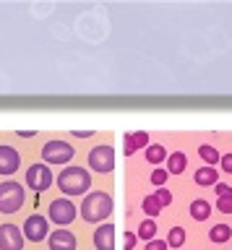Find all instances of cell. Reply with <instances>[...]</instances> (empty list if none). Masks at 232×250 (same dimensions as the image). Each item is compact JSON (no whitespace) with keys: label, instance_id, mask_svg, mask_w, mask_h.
<instances>
[{"label":"cell","instance_id":"2","mask_svg":"<svg viewBox=\"0 0 232 250\" xmlns=\"http://www.w3.org/2000/svg\"><path fill=\"white\" fill-rule=\"evenodd\" d=\"M58 188L65 195H89L91 193V175H89V169L79 167V164L63 167V172L58 175Z\"/></svg>","mask_w":232,"mask_h":250},{"label":"cell","instance_id":"19","mask_svg":"<svg viewBox=\"0 0 232 250\" xmlns=\"http://www.w3.org/2000/svg\"><path fill=\"white\" fill-rule=\"evenodd\" d=\"M136 237H138V240H144V242H151V240H157V224H154V219H144V222L138 224V232H136Z\"/></svg>","mask_w":232,"mask_h":250},{"label":"cell","instance_id":"12","mask_svg":"<svg viewBox=\"0 0 232 250\" xmlns=\"http://www.w3.org/2000/svg\"><path fill=\"white\" fill-rule=\"evenodd\" d=\"M94 248L97 250H115V227L110 222L97 224V229H94Z\"/></svg>","mask_w":232,"mask_h":250},{"label":"cell","instance_id":"5","mask_svg":"<svg viewBox=\"0 0 232 250\" xmlns=\"http://www.w3.org/2000/svg\"><path fill=\"white\" fill-rule=\"evenodd\" d=\"M86 164H89V169L99 172V175H110V172L115 169V148H112L110 144L94 146V148L89 151Z\"/></svg>","mask_w":232,"mask_h":250},{"label":"cell","instance_id":"26","mask_svg":"<svg viewBox=\"0 0 232 250\" xmlns=\"http://www.w3.org/2000/svg\"><path fill=\"white\" fill-rule=\"evenodd\" d=\"M214 193L219 195V198H224V195H232V188H230L227 183H216V185H214Z\"/></svg>","mask_w":232,"mask_h":250},{"label":"cell","instance_id":"10","mask_svg":"<svg viewBox=\"0 0 232 250\" xmlns=\"http://www.w3.org/2000/svg\"><path fill=\"white\" fill-rule=\"evenodd\" d=\"M21 167V154L8 144H0V175L11 177L13 172H19Z\"/></svg>","mask_w":232,"mask_h":250},{"label":"cell","instance_id":"28","mask_svg":"<svg viewBox=\"0 0 232 250\" xmlns=\"http://www.w3.org/2000/svg\"><path fill=\"white\" fill-rule=\"evenodd\" d=\"M219 164H222V169L227 172V175H232V154H224V156H219Z\"/></svg>","mask_w":232,"mask_h":250},{"label":"cell","instance_id":"20","mask_svg":"<svg viewBox=\"0 0 232 250\" xmlns=\"http://www.w3.org/2000/svg\"><path fill=\"white\" fill-rule=\"evenodd\" d=\"M167 248H172V250H177V248H183L185 245V229L183 227H172V229L167 232Z\"/></svg>","mask_w":232,"mask_h":250},{"label":"cell","instance_id":"21","mask_svg":"<svg viewBox=\"0 0 232 250\" xmlns=\"http://www.w3.org/2000/svg\"><path fill=\"white\" fill-rule=\"evenodd\" d=\"M198 156L206 162V167H214V164H219V151H216L214 146H209V144L198 146Z\"/></svg>","mask_w":232,"mask_h":250},{"label":"cell","instance_id":"17","mask_svg":"<svg viewBox=\"0 0 232 250\" xmlns=\"http://www.w3.org/2000/svg\"><path fill=\"white\" fill-rule=\"evenodd\" d=\"M144 156H146V162H149V164H162V162H167V146L149 144L144 148Z\"/></svg>","mask_w":232,"mask_h":250},{"label":"cell","instance_id":"4","mask_svg":"<svg viewBox=\"0 0 232 250\" xmlns=\"http://www.w3.org/2000/svg\"><path fill=\"white\" fill-rule=\"evenodd\" d=\"M47 216H50V222H55L58 227H68V224L76 222V216H79V206H76L71 198H63V195H60V198L50 201Z\"/></svg>","mask_w":232,"mask_h":250},{"label":"cell","instance_id":"11","mask_svg":"<svg viewBox=\"0 0 232 250\" xmlns=\"http://www.w3.org/2000/svg\"><path fill=\"white\" fill-rule=\"evenodd\" d=\"M47 248L50 250H76L79 248V242H76V234L71 229H52L50 237H47Z\"/></svg>","mask_w":232,"mask_h":250},{"label":"cell","instance_id":"30","mask_svg":"<svg viewBox=\"0 0 232 250\" xmlns=\"http://www.w3.org/2000/svg\"><path fill=\"white\" fill-rule=\"evenodd\" d=\"M73 136L76 138H91V136H94V130H73Z\"/></svg>","mask_w":232,"mask_h":250},{"label":"cell","instance_id":"27","mask_svg":"<svg viewBox=\"0 0 232 250\" xmlns=\"http://www.w3.org/2000/svg\"><path fill=\"white\" fill-rule=\"evenodd\" d=\"M136 232H126V240H123V248H126V250H133L136 248Z\"/></svg>","mask_w":232,"mask_h":250},{"label":"cell","instance_id":"31","mask_svg":"<svg viewBox=\"0 0 232 250\" xmlns=\"http://www.w3.org/2000/svg\"><path fill=\"white\" fill-rule=\"evenodd\" d=\"M19 136H21V138H32L34 130H19Z\"/></svg>","mask_w":232,"mask_h":250},{"label":"cell","instance_id":"29","mask_svg":"<svg viewBox=\"0 0 232 250\" xmlns=\"http://www.w3.org/2000/svg\"><path fill=\"white\" fill-rule=\"evenodd\" d=\"M144 250H167V242L165 240H151V242H146Z\"/></svg>","mask_w":232,"mask_h":250},{"label":"cell","instance_id":"13","mask_svg":"<svg viewBox=\"0 0 232 250\" xmlns=\"http://www.w3.org/2000/svg\"><path fill=\"white\" fill-rule=\"evenodd\" d=\"M123 151H126V156H130V154H136L138 148H146L149 146V133L146 130H136V133H126L123 136Z\"/></svg>","mask_w":232,"mask_h":250},{"label":"cell","instance_id":"14","mask_svg":"<svg viewBox=\"0 0 232 250\" xmlns=\"http://www.w3.org/2000/svg\"><path fill=\"white\" fill-rule=\"evenodd\" d=\"M185 167H188V156H185L183 151H172L167 156V175H183Z\"/></svg>","mask_w":232,"mask_h":250},{"label":"cell","instance_id":"3","mask_svg":"<svg viewBox=\"0 0 232 250\" xmlns=\"http://www.w3.org/2000/svg\"><path fill=\"white\" fill-rule=\"evenodd\" d=\"M24 201H26V190L21 188V183H16V180L0 183V214H16L24 206Z\"/></svg>","mask_w":232,"mask_h":250},{"label":"cell","instance_id":"15","mask_svg":"<svg viewBox=\"0 0 232 250\" xmlns=\"http://www.w3.org/2000/svg\"><path fill=\"white\" fill-rule=\"evenodd\" d=\"M193 180H196V185H201V188H209V185L214 188L219 183V175H216V167H198Z\"/></svg>","mask_w":232,"mask_h":250},{"label":"cell","instance_id":"6","mask_svg":"<svg viewBox=\"0 0 232 250\" xmlns=\"http://www.w3.org/2000/svg\"><path fill=\"white\" fill-rule=\"evenodd\" d=\"M73 156H76V148L68 141L55 138L42 146V162H47V164H68Z\"/></svg>","mask_w":232,"mask_h":250},{"label":"cell","instance_id":"22","mask_svg":"<svg viewBox=\"0 0 232 250\" xmlns=\"http://www.w3.org/2000/svg\"><path fill=\"white\" fill-rule=\"evenodd\" d=\"M141 211L146 214V219H154L162 211V206H159V201L154 198V195H146V198L141 201Z\"/></svg>","mask_w":232,"mask_h":250},{"label":"cell","instance_id":"18","mask_svg":"<svg viewBox=\"0 0 232 250\" xmlns=\"http://www.w3.org/2000/svg\"><path fill=\"white\" fill-rule=\"evenodd\" d=\"M230 237H232V227H230V224H214L211 229H209V240L216 242V245L227 242Z\"/></svg>","mask_w":232,"mask_h":250},{"label":"cell","instance_id":"25","mask_svg":"<svg viewBox=\"0 0 232 250\" xmlns=\"http://www.w3.org/2000/svg\"><path fill=\"white\" fill-rule=\"evenodd\" d=\"M216 211H222V214H232V195H224V198L216 201Z\"/></svg>","mask_w":232,"mask_h":250},{"label":"cell","instance_id":"9","mask_svg":"<svg viewBox=\"0 0 232 250\" xmlns=\"http://www.w3.org/2000/svg\"><path fill=\"white\" fill-rule=\"evenodd\" d=\"M0 250H24V232L16 224H0Z\"/></svg>","mask_w":232,"mask_h":250},{"label":"cell","instance_id":"24","mask_svg":"<svg viewBox=\"0 0 232 250\" xmlns=\"http://www.w3.org/2000/svg\"><path fill=\"white\" fill-rule=\"evenodd\" d=\"M154 198L159 201V206L165 208V206H169L172 203V193L167 190V188H157V193H154Z\"/></svg>","mask_w":232,"mask_h":250},{"label":"cell","instance_id":"16","mask_svg":"<svg viewBox=\"0 0 232 250\" xmlns=\"http://www.w3.org/2000/svg\"><path fill=\"white\" fill-rule=\"evenodd\" d=\"M211 211L214 208H211V203H209L206 198H196L190 203V216L196 219V222H206V219L211 216Z\"/></svg>","mask_w":232,"mask_h":250},{"label":"cell","instance_id":"1","mask_svg":"<svg viewBox=\"0 0 232 250\" xmlns=\"http://www.w3.org/2000/svg\"><path fill=\"white\" fill-rule=\"evenodd\" d=\"M79 214L86 224H105V219L112 214V195L105 190H94V193L84 195Z\"/></svg>","mask_w":232,"mask_h":250},{"label":"cell","instance_id":"8","mask_svg":"<svg viewBox=\"0 0 232 250\" xmlns=\"http://www.w3.org/2000/svg\"><path fill=\"white\" fill-rule=\"evenodd\" d=\"M52 180H55V177H52L50 167H44V164H32V167L26 169L24 183H26V188H32V190L44 193V190L52 185Z\"/></svg>","mask_w":232,"mask_h":250},{"label":"cell","instance_id":"7","mask_svg":"<svg viewBox=\"0 0 232 250\" xmlns=\"http://www.w3.org/2000/svg\"><path fill=\"white\" fill-rule=\"evenodd\" d=\"M21 232H24V240H29V242H42L50 237V222L42 214H32V216H26Z\"/></svg>","mask_w":232,"mask_h":250},{"label":"cell","instance_id":"23","mask_svg":"<svg viewBox=\"0 0 232 250\" xmlns=\"http://www.w3.org/2000/svg\"><path fill=\"white\" fill-rule=\"evenodd\" d=\"M167 169L165 167H157V169H154L151 172V185H157V188H165L167 185Z\"/></svg>","mask_w":232,"mask_h":250}]
</instances>
